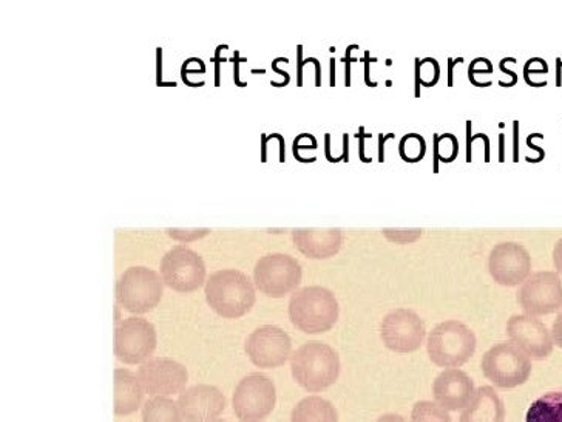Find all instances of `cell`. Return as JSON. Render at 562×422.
I'll list each match as a JSON object with an SVG mask.
<instances>
[{
	"instance_id": "obj_9",
	"label": "cell",
	"mask_w": 562,
	"mask_h": 422,
	"mask_svg": "<svg viewBox=\"0 0 562 422\" xmlns=\"http://www.w3.org/2000/svg\"><path fill=\"white\" fill-rule=\"evenodd\" d=\"M159 276L170 290L196 291L206 279V264L199 253L188 246H173L159 262Z\"/></svg>"
},
{
	"instance_id": "obj_18",
	"label": "cell",
	"mask_w": 562,
	"mask_h": 422,
	"mask_svg": "<svg viewBox=\"0 0 562 422\" xmlns=\"http://www.w3.org/2000/svg\"><path fill=\"white\" fill-rule=\"evenodd\" d=\"M432 397L446 410H461L474 395L473 379L459 368H447L432 382Z\"/></svg>"
},
{
	"instance_id": "obj_16",
	"label": "cell",
	"mask_w": 562,
	"mask_h": 422,
	"mask_svg": "<svg viewBox=\"0 0 562 422\" xmlns=\"http://www.w3.org/2000/svg\"><path fill=\"white\" fill-rule=\"evenodd\" d=\"M507 336L513 344L518 345L535 359H544L553 352L552 333L546 323L531 314H515L508 319Z\"/></svg>"
},
{
	"instance_id": "obj_30",
	"label": "cell",
	"mask_w": 562,
	"mask_h": 422,
	"mask_svg": "<svg viewBox=\"0 0 562 422\" xmlns=\"http://www.w3.org/2000/svg\"><path fill=\"white\" fill-rule=\"evenodd\" d=\"M552 337L554 344L562 348V310L560 313H558L557 319H554L552 326Z\"/></svg>"
},
{
	"instance_id": "obj_24",
	"label": "cell",
	"mask_w": 562,
	"mask_h": 422,
	"mask_svg": "<svg viewBox=\"0 0 562 422\" xmlns=\"http://www.w3.org/2000/svg\"><path fill=\"white\" fill-rule=\"evenodd\" d=\"M143 422H181L180 409L172 398L151 397L140 410Z\"/></svg>"
},
{
	"instance_id": "obj_34",
	"label": "cell",
	"mask_w": 562,
	"mask_h": 422,
	"mask_svg": "<svg viewBox=\"0 0 562 422\" xmlns=\"http://www.w3.org/2000/svg\"><path fill=\"white\" fill-rule=\"evenodd\" d=\"M375 422H408L402 414L397 413H385L381 418H378Z\"/></svg>"
},
{
	"instance_id": "obj_41",
	"label": "cell",
	"mask_w": 562,
	"mask_h": 422,
	"mask_svg": "<svg viewBox=\"0 0 562 422\" xmlns=\"http://www.w3.org/2000/svg\"><path fill=\"white\" fill-rule=\"evenodd\" d=\"M499 138H501V144H499V147H501V158L499 159H501V163H503L504 162V138H505L503 133H501Z\"/></svg>"
},
{
	"instance_id": "obj_37",
	"label": "cell",
	"mask_w": 562,
	"mask_h": 422,
	"mask_svg": "<svg viewBox=\"0 0 562 422\" xmlns=\"http://www.w3.org/2000/svg\"><path fill=\"white\" fill-rule=\"evenodd\" d=\"M422 75H420V59L416 58V97H420Z\"/></svg>"
},
{
	"instance_id": "obj_26",
	"label": "cell",
	"mask_w": 562,
	"mask_h": 422,
	"mask_svg": "<svg viewBox=\"0 0 562 422\" xmlns=\"http://www.w3.org/2000/svg\"><path fill=\"white\" fill-rule=\"evenodd\" d=\"M427 154V143L419 133H406L398 143V155L406 163H419Z\"/></svg>"
},
{
	"instance_id": "obj_14",
	"label": "cell",
	"mask_w": 562,
	"mask_h": 422,
	"mask_svg": "<svg viewBox=\"0 0 562 422\" xmlns=\"http://www.w3.org/2000/svg\"><path fill=\"white\" fill-rule=\"evenodd\" d=\"M246 355L260 368L280 367L290 359V334L277 325L258 326L245 342Z\"/></svg>"
},
{
	"instance_id": "obj_39",
	"label": "cell",
	"mask_w": 562,
	"mask_h": 422,
	"mask_svg": "<svg viewBox=\"0 0 562 422\" xmlns=\"http://www.w3.org/2000/svg\"><path fill=\"white\" fill-rule=\"evenodd\" d=\"M394 133H390V135L383 136L382 133L379 135V159H381V163H383V159H385V154H383V141H386L389 138H393Z\"/></svg>"
},
{
	"instance_id": "obj_40",
	"label": "cell",
	"mask_w": 562,
	"mask_h": 422,
	"mask_svg": "<svg viewBox=\"0 0 562 422\" xmlns=\"http://www.w3.org/2000/svg\"><path fill=\"white\" fill-rule=\"evenodd\" d=\"M499 68L501 70L504 71L505 75H510L512 76V79H513V82H518V75L515 74V71H512V70H508L507 67H505V60H501V64H499Z\"/></svg>"
},
{
	"instance_id": "obj_8",
	"label": "cell",
	"mask_w": 562,
	"mask_h": 422,
	"mask_svg": "<svg viewBox=\"0 0 562 422\" xmlns=\"http://www.w3.org/2000/svg\"><path fill=\"white\" fill-rule=\"evenodd\" d=\"M277 402L273 381L263 373H250L235 387L232 407L241 422H260L271 414Z\"/></svg>"
},
{
	"instance_id": "obj_36",
	"label": "cell",
	"mask_w": 562,
	"mask_h": 422,
	"mask_svg": "<svg viewBox=\"0 0 562 422\" xmlns=\"http://www.w3.org/2000/svg\"><path fill=\"white\" fill-rule=\"evenodd\" d=\"M359 140H360V151H359L360 158H362V162H364V163H370L371 159L367 158V155H364V129L363 127L360 129Z\"/></svg>"
},
{
	"instance_id": "obj_5",
	"label": "cell",
	"mask_w": 562,
	"mask_h": 422,
	"mask_svg": "<svg viewBox=\"0 0 562 422\" xmlns=\"http://www.w3.org/2000/svg\"><path fill=\"white\" fill-rule=\"evenodd\" d=\"M165 291L161 276L147 266H131L116 281V300L125 311L144 314L158 306Z\"/></svg>"
},
{
	"instance_id": "obj_28",
	"label": "cell",
	"mask_w": 562,
	"mask_h": 422,
	"mask_svg": "<svg viewBox=\"0 0 562 422\" xmlns=\"http://www.w3.org/2000/svg\"><path fill=\"white\" fill-rule=\"evenodd\" d=\"M382 234L389 238L390 242L398 243V245H406V243H414L419 241L424 231L422 230H396V227H390V230H383Z\"/></svg>"
},
{
	"instance_id": "obj_20",
	"label": "cell",
	"mask_w": 562,
	"mask_h": 422,
	"mask_svg": "<svg viewBox=\"0 0 562 422\" xmlns=\"http://www.w3.org/2000/svg\"><path fill=\"white\" fill-rule=\"evenodd\" d=\"M505 407L503 399L490 386H482L474 391L472 401L465 407L459 422H504Z\"/></svg>"
},
{
	"instance_id": "obj_17",
	"label": "cell",
	"mask_w": 562,
	"mask_h": 422,
	"mask_svg": "<svg viewBox=\"0 0 562 422\" xmlns=\"http://www.w3.org/2000/svg\"><path fill=\"white\" fill-rule=\"evenodd\" d=\"M177 404L186 422H209L223 413L226 397L215 386L195 384L180 393Z\"/></svg>"
},
{
	"instance_id": "obj_12",
	"label": "cell",
	"mask_w": 562,
	"mask_h": 422,
	"mask_svg": "<svg viewBox=\"0 0 562 422\" xmlns=\"http://www.w3.org/2000/svg\"><path fill=\"white\" fill-rule=\"evenodd\" d=\"M519 306L527 314L547 315L560 310L562 307V279L560 274L553 271H537L530 274L518 295Z\"/></svg>"
},
{
	"instance_id": "obj_7",
	"label": "cell",
	"mask_w": 562,
	"mask_h": 422,
	"mask_svg": "<svg viewBox=\"0 0 562 422\" xmlns=\"http://www.w3.org/2000/svg\"><path fill=\"white\" fill-rule=\"evenodd\" d=\"M302 276L303 269L297 258L283 253L266 254L254 268V284L273 299L297 291Z\"/></svg>"
},
{
	"instance_id": "obj_42",
	"label": "cell",
	"mask_w": 562,
	"mask_h": 422,
	"mask_svg": "<svg viewBox=\"0 0 562 422\" xmlns=\"http://www.w3.org/2000/svg\"><path fill=\"white\" fill-rule=\"evenodd\" d=\"M209 422H229L226 420H222V418H215V420L209 421Z\"/></svg>"
},
{
	"instance_id": "obj_31",
	"label": "cell",
	"mask_w": 562,
	"mask_h": 422,
	"mask_svg": "<svg viewBox=\"0 0 562 422\" xmlns=\"http://www.w3.org/2000/svg\"><path fill=\"white\" fill-rule=\"evenodd\" d=\"M472 127H473L472 121H467V163H472V159H473L472 146H473V141L476 140L472 135Z\"/></svg>"
},
{
	"instance_id": "obj_27",
	"label": "cell",
	"mask_w": 562,
	"mask_h": 422,
	"mask_svg": "<svg viewBox=\"0 0 562 422\" xmlns=\"http://www.w3.org/2000/svg\"><path fill=\"white\" fill-rule=\"evenodd\" d=\"M412 422H453L448 410L438 402L419 401L413 407Z\"/></svg>"
},
{
	"instance_id": "obj_25",
	"label": "cell",
	"mask_w": 562,
	"mask_h": 422,
	"mask_svg": "<svg viewBox=\"0 0 562 422\" xmlns=\"http://www.w3.org/2000/svg\"><path fill=\"white\" fill-rule=\"evenodd\" d=\"M459 155V140L453 133H442L432 138V170L439 173V162L453 163Z\"/></svg>"
},
{
	"instance_id": "obj_11",
	"label": "cell",
	"mask_w": 562,
	"mask_h": 422,
	"mask_svg": "<svg viewBox=\"0 0 562 422\" xmlns=\"http://www.w3.org/2000/svg\"><path fill=\"white\" fill-rule=\"evenodd\" d=\"M136 376L140 389L150 397L182 393L188 384V368L172 357H149L140 363Z\"/></svg>"
},
{
	"instance_id": "obj_19",
	"label": "cell",
	"mask_w": 562,
	"mask_h": 422,
	"mask_svg": "<svg viewBox=\"0 0 562 422\" xmlns=\"http://www.w3.org/2000/svg\"><path fill=\"white\" fill-rule=\"evenodd\" d=\"M295 248L310 258H329L339 254L344 232L339 227H299L292 231Z\"/></svg>"
},
{
	"instance_id": "obj_2",
	"label": "cell",
	"mask_w": 562,
	"mask_h": 422,
	"mask_svg": "<svg viewBox=\"0 0 562 422\" xmlns=\"http://www.w3.org/2000/svg\"><path fill=\"white\" fill-rule=\"evenodd\" d=\"M295 329L307 334L325 333L339 321L340 307L336 295L325 287H305L294 291L288 307Z\"/></svg>"
},
{
	"instance_id": "obj_13",
	"label": "cell",
	"mask_w": 562,
	"mask_h": 422,
	"mask_svg": "<svg viewBox=\"0 0 562 422\" xmlns=\"http://www.w3.org/2000/svg\"><path fill=\"white\" fill-rule=\"evenodd\" d=\"M427 330L419 314L413 310L390 311L381 323V337L383 344L391 352L412 353L424 344Z\"/></svg>"
},
{
	"instance_id": "obj_6",
	"label": "cell",
	"mask_w": 562,
	"mask_h": 422,
	"mask_svg": "<svg viewBox=\"0 0 562 422\" xmlns=\"http://www.w3.org/2000/svg\"><path fill=\"white\" fill-rule=\"evenodd\" d=\"M481 368L499 389H515L530 378L531 359L513 342H501L482 356Z\"/></svg>"
},
{
	"instance_id": "obj_35",
	"label": "cell",
	"mask_w": 562,
	"mask_h": 422,
	"mask_svg": "<svg viewBox=\"0 0 562 422\" xmlns=\"http://www.w3.org/2000/svg\"><path fill=\"white\" fill-rule=\"evenodd\" d=\"M462 58H458V59H453V58H448V87H453V68L456 66V64H459V63H462Z\"/></svg>"
},
{
	"instance_id": "obj_22",
	"label": "cell",
	"mask_w": 562,
	"mask_h": 422,
	"mask_svg": "<svg viewBox=\"0 0 562 422\" xmlns=\"http://www.w3.org/2000/svg\"><path fill=\"white\" fill-rule=\"evenodd\" d=\"M291 422H339V413L328 399L306 397L292 409Z\"/></svg>"
},
{
	"instance_id": "obj_1",
	"label": "cell",
	"mask_w": 562,
	"mask_h": 422,
	"mask_svg": "<svg viewBox=\"0 0 562 422\" xmlns=\"http://www.w3.org/2000/svg\"><path fill=\"white\" fill-rule=\"evenodd\" d=\"M207 306L226 319L248 314L256 306V287L245 273L222 269L211 274L204 287Z\"/></svg>"
},
{
	"instance_id": "obj_3",
	"label": "cell",
	"mask_w": 562,
	"mask_h": 422,
	"mask_svg": "<svg viewBox=\"0 0 562 422\" xmlns=\"http://www.w3.org/2000/svg\"><path fill=\"white\" fill-rule=\"evenodd\" d=\"M340 367L339 353L325 342H306L291 357L292 376L303 389L310 391L331 387L339 378Z\"/></svg>"
},
{
	"instance_id": "obj_21",
	"label": "cell",
	"mask_w": 562,
	"mask_h": 422,
	"mask_svg": "<svg viewBox=\"0 0 562 422\" xmlns=\"http://www.w3.org/2000/svg\"><path fill=\"white\" fill-rule=\"evenodd\" d=\"M115 378V414H131L139 409L143 402V389L138 381V376L133 375L132 371L125 368H116L113 371Z\"/></svg>"
},
{
	"instance_id": "obj_23",
	"label": "cell",
	"mask_w": 562,
	"mask_h": 422,
	"mask_svg": "<svg viewBox=\"0 0 562 422\" xmlns=\"http://www.w3.org/2000/svg\"><path fill=\"white\" fill-rule=\"evenodd\" d=\"M526 422H562V391H549L527 410Z\"/></svg>"
},
{
	"instance_id": "obj_29",
	"label": "cell",
	"mask_w": 562,
	"mask_h": 422,
	"mask_svg": "<svg viewBox=\"0 0 562 422\" xmlns=\"http://www.w3.org/2000/svg\"><path fill=\"white\" fill-rule=\"evenodd\" d=\"M211 232V230H204V227H189V230H175V227H170L167 230V234L173 238V241L180 242H195L200 241V238L206 237V235Z\"/></svg>"
},
{
	"instance_id": "obj_32",
	"label": "cell",
	"mask_w": 562,
	"mask_h": 422,
	"mask_svg": "<svg viewBox=\"0 0 562 422\" xmlns=\"http://www.w3.org/2000/svg\"><path fill=\"white\" fill-rule=\"evenodd\" d=\"M513 136H515V141H513V159L515 163L519 162V121H515L513 123Z\"/></svg>"
},
{
	"instance_id": "obj_10",
	"label": "cell",
	"mask_w": 562,
	"mask_h": 422,
	"mask_svg": "<svg viewBox=\"0 0 562 422\" xmlns=\"http://www.w3.org/2000/svg\"><path fill=\"white\" fill-rule=\"evenodd\" d=\"M157 348V330L147 319H124L117 323L113 337V352L121 363L139 364L149 359Z\"/></svg>"
},
{
	"instance_id": "obj_38",
	"label": "cell",
	"mask_w": 562,
	"mask_h": 422,
	"mask_svg": "<svg viewBox=\"0 0 562 422\" xmlns=\"http://www.w3.org/2000/svg\"><path fill=\"white\" fill-rule=\"evenodd\" d=\"M527 146H529L530 149H533V151L538 152L539 159H541V162H542V159L546 158L544 149H542V147L535 146V144H533V135H529V138H527Z\"/></svg>"
},
{
	"instance_id": "obj_4",
	"label": "cell",
	"mask_w": 562,
	"mask_h": 422,
	"mask_svg": "<svg viewBox=\"0 0 562 422\" xmlns=\"http://www.w3.org/2000/svg\"><path fill=\"white\" fill-rule=\"evenodd\" d=\"M476 344V334L465 323L440 322L428 334V356L439 367H461L474 355Z\"/></svg>"
},
{
	"instance_id": "obj_15",
	"label": "cell",
	"mask_w": 562,
	"mask_h": 422,
	"mask_svg": "<svg viewBox=\"0 0 562 422\" xmlns=\"http://www.w3.org/2000/svg\"><path fill=\"white\" fill-rule=\"evenodd\" d=\"M490 276L503 287H518L531 274V257L521 243H497L488 256Z\"/></svg>"
},
{
	"instance_id": "obj_33",
	"label": "cell",
	"mask_w": 562,
	"mask_h": 422,
	"mask_svg": "<svg viewBox=\"0 0 562 422\" xmlns=\"http://www.w3.org/2000/svg\"><path fill=\"white\" fill-rule=\"evenodd\" d=\"M553 264L558 274H562V238L557 242L553 248Z\"/></svg>"
}]
</instances>
